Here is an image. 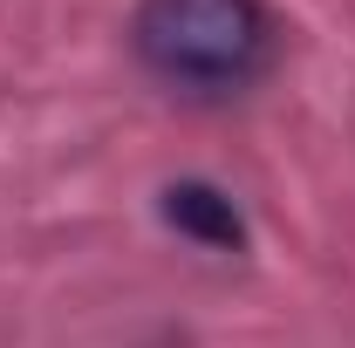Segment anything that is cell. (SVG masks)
Wrapping results in <instances>:
<instances>
[{"label":"cell","instance_id":"obj_1","mask_svg":"<svg viewBox=\"0 0 355 348\" xmlns=\"http://www.w3.org/2000/svg\"><path fill=\"white\" fill-rule=\"evenodd\" d=\"M273 21L260 0H144L137 55L184 89H239L260 76Z\"/></svg>","mask_w":355,"mask_h":348},{"label":"cell","instance_id":"obj_2","mask_svg":"<svg viewBox=\"0 0 355 348\" xmlns=\"http://www.w3.org/2000/svg\"><path fill=\"white\" fill-rule=\"evenodd\" d=\"M164 218H171L184 239H198V246H225V253L246 239V225H239V212H232V198L212 191V184H171V191H164Z\"/></svg>","mask_w":355,"mask_h":348}]
</instances>
